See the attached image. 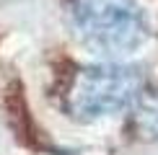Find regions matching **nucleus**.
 Returning <instances> with one entry per match:
<instances>
[{"instance_id":"f257e3e1","label":"nucleus","mask_w":158,"mask_h":155,"mask_svg":"<svg viewBox=\"0 0 158 155\" xmlns=\"http://www.w3.org/2000/svg\"><path fill=\"white\" fill-rule=\"evenodd\" d=\"M73 26L96 54H132L148 39V23L135 0H75Z\"/></svg>"},{"instance_id":"f03ea898","label":"nucleus","mask_w":158,"mask_h":155,"mask_svg":"<svg viewBox=\"0 0 158 155\" xmlns=\"http://www.w3.org/2000/svg\"><path fill=\"white\" fill-rule=\"evenodd\" d=\"M145 78L127 65H96L75 75L68 96V109L78 119H98L117 114L140 101Z\"/></svg>"}]
</instances>
